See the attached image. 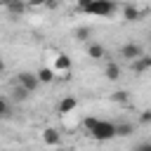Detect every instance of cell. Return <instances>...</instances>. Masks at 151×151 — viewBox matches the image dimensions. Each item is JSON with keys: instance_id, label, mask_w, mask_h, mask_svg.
I'll return each instance as SVG.
<instances>
[{"instance_id": "obj_1", "label": "cell", "mask_w": 151, "mask_h": 151, "mask_svg": "<svg viewBox=\"0 0 151 151\" xmlns=\"http://www.w3.org/2000/svg\"><path fill=\"white\" fill-rule=\"evenodd\" d=\"M78 12H85V14H92V17H111L116 12V2H109V0H80L76 5Z\"/></svg>"}, {"instance_id": "obj_2", "label": "cell", "mask_w": 151, "mask_h": 151, "mask_svg": "<svg viewBox=\"0 0 151 151\" xmlns=\"http://www.w3.org/2000/svg\"><path fill=\"white\" fill-rule=\"evenodd\" d=\"M85 127L90 130V134L99 142H106V139H113L116 137V123H109V120H99V118H85Z\"/></svg>"}, {"instance_id": "obj_3", "label": "cell", "mask_w": 151, "mask_h": 151, "mask_svg": "<svg viewBox=\"0 0 151 151\" xmlns=\"http://www.w3.org/2000/svg\"><path fill=\"white\" fill-rule=\"evenodd\" d=\"M120 57L132 64V61H137L139 57H144V50H142L139 42H132V40H130V42H125V45L120 47Z\"/></svg>"}, {"instance_id": "obj_4", "label": "cell", "mask_w": 151, "mask_h": 151, "mask_svg": "<svg viewBox=\"0 0 151 151\" xmlns=\"http://www.w3.org/2000/svg\"><path fill=\"white\" fill-rule=\"evenodd\" d=\"M17 85H21V87H24V90H28V92H35V90H38V85H40V80H38V73L21 71V73L17 76Z\"/></svg>"}, {"instance_id": "obj_5", "label": "cell", "mask_w": 151, "mask_h": 151, "mask_svg": "<svg viewBox=\"0 0 151 151\" xmlns=\"http://www.w3.org/2000/svg\"><path fill=\"white\" fill-rule=\"evenodd\" d=\"M142 14H144V12H142L137 5H123V19H125V21H139Z\"/></svg>"}, {"instance_id": "obj_6", "label": "cell", "mask_w": 151, "mask_h": 151, "mask_svg": "<svg viewBox=\"0 0 151 151\" xmlns=\"http://www.w3.org/2000/svg\"><path fill=\"white\" fill-rule=\"evenodd\" d=\"M42 142H45L47 146H54V149H57V146L61 144V134H59L54 127H47V130L42 132Z\"/></svg>"}, {"instance_id": "obj_7", "label": "cell", "mask_w": 151, "mask_h": 151, "mask_svg": "<svg viewBox=\"0 0 151 151\" xmlns=\"http://www.w3.org/2000/svg\"><path fill=\"white\" fill-rule=\"evenodd\" d=\"M76 106H78V99H76V97H64V99L59 101L57 111H59V113H68V111H73Z\"/></svg>"}, {"instance_id": "obj_8", "label": "cell", "mask_w": 151, "mask_h": 151, "mask_svg": "<svg viewBox=\"0 0 151 151\" xmlns=\"http://www.w3.org/2000/svg\"><path fill=\"white\" fill-rule=\"evenodd\" d=\"M130 66H132V71H134V73H144L146 68H151V57H146V54H144V57H139L137 61H132Z\"/></svg>"}, {"instance_id": "obj_9", "label": "cell", "mask_w": 151, "mask_h": 151, "mask_svg": "<svg viewBox=\"0 0 151 151\" xmlns=\"http://www.w3.org/2000/svg\"><path fill=\"white\" fill-rule=\"evenodd\" d=\"M87 54H90L92 59H104V57H106V50H104V45H99V42H90V45H87Z\"/></svg>"}, {"instance_id": "obj_10", "label": "cell", "mask_w": 151, "mask_h": 151, "mask_svg": "<svg viewBox=\"0 0 151 151\" xmlns=\"http://www.w3.org/2000/svg\"><path fill=\"white\" fill-rule=\"evenodd\" d=\"M68 68H71V59L66 54H59L57 61H54V73H66Z\"/></svg>"}, {"instance_id": "obj_11", "label": "cell", "mask_w": 151, "mask_h": 151, "mask_svg": "<svg viewBox=\"0 0 151 151\" xmlns=\"http://www.w3.org/2000/svg\"><path fill=\"white\" fill-rule=\"evenodd\" d=\"M104 73H106V78H109V80H118V78H120V66H118L116 61H106Z\"/></svg>"}, {"instance_id": "obj_12", "label": "cell", "mask_w": 151, "mask_h": 151, "mask_svg": "<svg viewBox=\"0 0 151 151\" xmlns=\"http://www.w3.org/2000/svg\"><path fill=\"white\" fill-rule=\"evenodd\" d=\"M5 9H7L12 17H21V14L26 12V5H24V2H7Z\"/></svg>"}, {"instance_id": "obj_13", "label": "cell", "mask_w": 151, "mask_h": 151, "mask_svg": "<svg viewBox=\"0 0 151 151\" xmlns=\"http://www.w3.org/2000/svg\"><path fill=\"white\" fill-rule=\"evenodd\" d=\"M73 35H76V40L85 42V40H90V35H92V28H90V26H78V28L73 31Z\"/></svg>"}, {"instance_id": "obj_14", "label": "cell", "mask_w": 151, "mask_h": 151, "mask_svg": "<svg viewBox=\"0 0 151 151\" xmlns=\"http://www.w3.org/2000/svg\"><path fill=\"white\" fill-rule=\"evenodd\" d=\"M54 76H57L54 68H40V71H38V80H40V83H52Z\"/></svg>"}, {"instance_id": "obj_15", "label": "cell", "mask_w": 151, "mask_h": 151, "mask_svg": "<svg viewBox=\"0 0 151 151\" xmlns=\"http://www.w3.org/2000/svg\"><path fill=\"white\" fill-rule=\"evenodd\" d=\"M12 94H14V99H17V101H26V99L31 97V92H28V90H24L21 85H14Z\"/></svg>"}, {"instance_id": "obj_16", "label": "cell", "mask_w": 151, "mask_h": 151, "mask_svg": "<svg viewBox=\"0 0 151 151\" xmlns=\"http://www.w3.org/2000/svg\"><path fill=\"white\" fill-rule=\"evenodd\" d=\"M132 134V125L130 123H118L116 125V137H127Z\"/></svg>"}, {"instance_id": "obj_17", "label": "cell", "mask_w": 151, "mask_h": 151, "mask_svg": "<svg viewBox=\"0 0 151 151\" xmlns=\"http://www.w3.org/2000/svg\"><path fill=\"white\" fill-rule=\"evenodd\" d=\"M127 99H130V97H127L125 90H116V92L111 94V101H116V104H127Z\"/></svg>"}, {"instance_id": "obj_18", "label": "cell", "mask_w": 151, "mask_h": 151, "mask_svg": "<svg viewBox=\"0 0 151 151\" xmlns=\"http://www.w3.org/2000/svg\"><path fill=\"white\" fill-rule=\"evenodd\" d=\"M9 113H12L9 101H7L5 97H0V118H9Z\"/></svg>"}, {"instance_id": "obj_19", "label": "cell", "mask_w": 151, "mask_h": 151, "mask_svg": "<svg viewBox=\"0 0 151 151\" xmlns=\"http://www.w3.org/2000/svg\"><path fill=\"white\" fill-rule=\"evenodd\" d=\"M139 123H142V125H149V123H151V109H146V111L139 113Z\"/></svg>"}, {"instance_id": "obj_20", "label": "cell", "mask_w": 151, "mask_h": 151, "mask_svg": "<svg viewBox=\"0 0 151 151\" xmlns=\"http://www.w3.org/2000/svg\"><path fill=\"white\" fill-rule=\"evenodd\" d=\"M132 151H151V142H139Z\"/></svg>"}, {"instance_id": "obj_21", "label": "cell", "mask_w": 151, "mask_h": 151, "mask_svg": "<svg viewBox=\"0 0 151 151\" xmlns=\"http://www.w3.org/2000/svg\"><path fill=\"white\" fill-rule=\"evenodd\" d=\"M2 71H5V61L0 59V73H2Z\"/></svg>"}, {"instance_id": "obj_22", "label": "cell", "mask_w": 151, "mask_h": 151, "mask_svg": "<svg viewBox=\"0 0 151 151\" xmlns=\"http://www.w3.org/2000/svg\"><path fill=\"white\" fill-rule=\"evenodd\" d=\"M54 151H68V149H64V146H57V149H54Z\"/></svg>"}]
</instances>
